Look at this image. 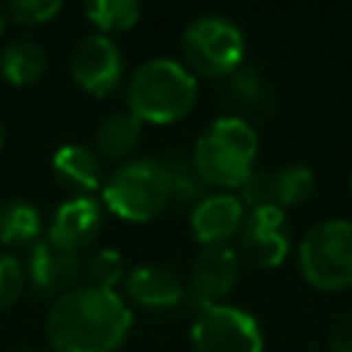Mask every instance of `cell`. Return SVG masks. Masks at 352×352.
I'll list each match as a JSON object with an SVG mask.
<instances>
[{"label":"cell","mask_w":352,"mask_h":352,"mask_svg":"<svg viewBox=\"0 0 352 352\" xmlns=\"http://www.w3.org/2000/svg\"><path fill=\"white\" fill-rule=\"evenodd\" d=\"M132 330V308L116 289L74 286L55 297L44 333L55 352H116Z\"/></svg>","instance_id":"6da1fadb"},{"label":"cell","mask_w":352,"mask_h":352,"mask_svg":"<svg viewBox=\"0 0 352 352\" xmlns=\"http://www.w3.org/2000/svg\"><path fill=\"white\" fill-rule=\"evenodd\" d=\"M198 102V77L184 66V60L157 55L135 66L126 80L129 113L140 121L170 124L184 118Z\"/></svg>","instance_id":"7a4b0ae2"},{"label":"cell","mask_w":352,"mask_h":352,"mask_svg":"<svg viewBox=\"0 0 352 352\" xmlns=\"http://www.w3.org/2000/svg\"><path fill=\"white\" fill-rule=\"evenodd\" d=\"M258 154V135L242 116H220L198 135L192 162L206 184L231 190L253 170Z\"/></svg>","instance_id":"3957f363"},{"label":"cell","mask_w":352,"mask_h":352,"mask_svg":"<svg viewBox=\"0 0 352 352\" xmlns=\"http://www.w3.org/2000/svg\"><path fill=\"white\" fill-rule=\"evenodd\" d=\"M102 204L129 223H146L170 204V179L162 160L129 157L102 184Z\"/></svg>","instance_id":"277c9868"},{"label":"cell","mask_w":352,"mask_h":352,"mask_svg":"<svg viewBox=\"0 0 352 352\" xmlns=\"http://www.w3.org/2000/svg\"><path fill=\"white\" fill-rule=\"evenodd\" d=\"M184 66L204 77H228L245 60V33L223 14H198L182 30Z\"/></svg>","instance_id":"5b68a950"},{"label":"cell","mask_w":352,"mask_h":352,"mask_svg":"<svg viewBox=\"0 0 352 352\" xmlns=\"http://www.w3.org/2000/svg\"><path fill=\"white\" fill-rule=\"evenodd\" d=\"M297 264L302 278L322 292L352 286V220L330 217L311 226L300 239Z\"/></svg>","instance_id":"8992f818"},{"label":"cell","mask_w":352,"mask_h":352,"mask_svg":"<svg viewBox=\"0 0 352 352\" xmlns=\"http://www.w3.org/2000/svg\"><path fill=\"white\" fill-rule=\"evenodd\" d=\"M195 352H261L264 333L253 314L231 302L195 305L190 324Z\"/></svg>","instance_id":"52a82bcc"},{"label":"cell","mask_w":352,"mask_h":352,"mask_svg":"<svg viewBox=\"0 0 352 352\" xmlns=\"http://www.w3.org/2000/svg\"><path fill=\"white\" fill-rule=\"evenodd\" d=\"M69 72L82 91L107 96L124 77V52L107 33L80 36L69 52Z\"/></svg>","instance_id":"ba28073f"},{"label":"cell","mask_w":352,"mask_h":352,"mask_svg":"<svg viewBox=\"0 0 352 352\" xmlns=\"http://www.w3.org/2000/svg\"><path fill=\"white\" fill-rule=\"evenodd\" d=\"M239 242H242V253L256 267H278L286 258L292 242L286 212L280 206L248 209L239 226Z\"/></svg>","instance_id":"9c48e42d"},{"label":"cell","mask_w":352,"mask_h":352,"mask_svg":"<svg viewBox=\"0 0 352 352\" xmlns=\"http://www.w3.org/2000/svg\"><path fill=\"white\" fill-rule=\"evenodd\" d=\"M82 272H85V261L77 250L60 248L47 236L30 245L28 278H30V286L36 289V294L60 297L63 292L74 289V283Z\"/></svg>","instance_id":"30bf717a"},{"label":"cell","mask_w":352,"mask_h":352,"mask_svg":"<svg viewBox=\"0 0 352 352\" xmlns=\"http://www.w3.org/2000/svg\"><path fill=\"white\" fill-rule=\"evenodd\" d=\"M239 280V256L228 245H204L190 267V294L195 305L223 302Z\"/></svg>","instance_id":"8fae6325"},{"label":"cell","mask_w":352,"mask_h":352,"mask_svg":"<svg viewBox=\"0 0 352 352\" xmlns=\"http://www.w3.org/2000/svg\"><path fill=\"white\" fill-rule=\"evenodd\" d=\"M102 223H104V204L77 192L55 206L50 217L47 239L80 253L88 242L96 239V234L102 231Z\"/></svg>","instance_id":"7c38bea8"},{"label":"cell","mask_w":352,"mask_h":352,"mask_svg":"<svg viewBox=\"0 0 352 352\" xmlns=\"http://www.w3.org/2000/svg\"><path fill=\"white\" fill-rule=\"evenodd\" d=\"M245 220V206L239 195L228 190L206 192L190 209V231L201 245H226Z\"/></svg>","instance_id":"4fadbf2b"},{"label":"cell","mask_w":352,"mask_h":352,"mask_svg":"<svg viewBox=\"0 0 352 352\" xmlns=\"http://www.w3.org/2000/svg\"><path fill=\"white\" fill-rule=\"evenodd\" d=\"M124 292L126 297L146 311H173L184 302V283L176 275V270L165 264H138L135 270L126 272L124 278Z\"/></svg>","instance_id":"5bb4252c"},{"label":"cell","mask_w":352,"mask_h":352,"mask_svg":"<svg viewBox=\"0 0 352 352\" xmlns=\"http://www.w3.org/2000/svg\"><path fill=\"white\" fill-rule=\"evenodd\" d=\"M52 173L63 187L80 190V195H88L91 190L104 184V165L96 148L82 143H66L58 146L52 154Z\"/></svg>","instance_id":"9a60e30c"},{"label":"cell","mask_w":352,"mask_h":352,"mask_svg":"<svg viewBox=\"0 0 352 352\" xmlns=\"http://www.w3.org/2000/svg\"><path fill=\"white\" fill-rule=\"evenodd\" d=\"M44 217L30 198H8L0 204V242L8 248L33 245L41 239Z\"/></svg>","instance_id":"2e32d148"},{"label":"cell","mask_w":352,"mask_h":352,"mask_svg":"<svg viewBox=\"0 0 352 352\" xmlns=\"http://www.w3.org/2000/svg\"><path fill=\"white\" fill-rule=\"evenodd\" d=\"M0 72L14 85H30L47 72V52L36 38L19 36L0 50Z\"/></svg>","instance_id":"e0dca14e"},{"label":"cell","mask_w":352,"mask_h":352,"mask_svg":"<svg viewBox=\"0 0 352 352\" xmlns=\"http://www.w3.org/2000/svg\"><path fill=\"white\" fill-rule=\"evenodd\" d=\"M140 135H143V121L138 116H132L129 110L110 113L96 126V154L107 160H126L140 143Z\"/></svg>","instance_id":"ac0fdd59"},{"label":"cell","mask_w":352,"mask_h":352,"mask_svg":"<svg viewBox=\"0 0 352 352\" xmlns=\"http://www.w3.org/2000/svg\"><path fill=\"white\" fill-rule=\"evenodd\" d=\"M314 187H316V176L302 162H289V165H280L278 170H272V201L280 209L308 201Z\"/></svg>","instance_id":"d6986e66"},{"label":"cell","mask_w":352,"mask_h":352,"mask_svg":"<svg viewBox=\"0 0 352 352\" xmlns=\"http://www.w3.org/2000/svg\"><path fill=\"white\" fill-rule=\"evenodd\" d=\"M165 168H168V179H170V201H179V204H195L206 195V182L201 179L195 162H192V154L187 151H170L165 160Z\"/></svg>","instance_id":"ffe728a7"},{"label":"cell","mask_w":352,"mask_h":352,"mask_svg":"<svg viewBox=\"0 0 352 352\" xmlns=\"http://www.w3.org/2000/svg\"><path fill=\"white\" fill-rule=\"evenodd\" d=\"M85 14L99 28V33L110 36L116 30L132 28L140 19L143 6H140V0H88Z\"/></svg>","instance_id":"44dd1931"},{"label":"cell","mask_w":352,"mask_h":352,"mask_svg":"<svg viewBox=\"0 0 352 352\" xmlns=\"http://www.w3.org/2000/svg\"><path fill=\"white\" fill-rule=\"evenodd\" d=\"M85 275H88V286L113 289L118 280L126 278V261L116 248H99L96 253L88 256Z\"/></svg>","instance_id":"7402d4cb"},{"label":"cell","mask_w":352,"mask_h":352,"mask_svg":"<svg viewBox=\"0 0 352 352\" xmlns=\"http://www.w3.org/2000/svg\"><path fill=\"white\" fill-rule=\"evenodd\" d=\"M228 94L239 107H258L267 99V85L256 69L239 66L234 74H228Z\"/></svg>","instance_id":"603a6c76"},{"label":"cell","mask_w":352,"mask_h":352,"mask_svg":"<svg viewBox=\"0 0 352 352\" xmlns=\"http://www.w3.org/2000/svg\"><path fill=\"white\" fill-rule=\"evenodd\" d=\"M25 289V267L14 253L0 250V311L14 305Z\"/></svg>","instance_id":"cb8c5ba5"},{"label":"cell","mask_w":352,"mask_h":352,"mask_svg":"<svg viewBox=\"0 0 352 352\" xmlns=\"http://www.w3.org/2000/svg\"><path fill=\"white\" fill-rule=\"evenodd\" d=\"M239 201L248 209H258V206H275L272 201V170H261L253 168L248 173V179L239 184Z\"/></svg>","instance_id":"d4e9b609"},{"label":"cell","mask_w":352,"mask_h":352,"mask_svg":"<svg viewBox=\"0 0 352 352\" xmlns=\"http://www.w3.org/2000/svg\"><path fill=\"white\" fill-rule=\"evenodd\" d=\"M60 8H63L60 0H11L6 11L19 25H41L50 22Z\"/></svg>","instance_id":"484cf974"},{"label":"cell","mask_w":352,"mask_h":352,"mask_svg":"<svg viewBox=\"0 0 352 352\" xmlns=\"http://www.w3.org/2000/svg\"><path fill=\"white\" fill-rule=\"evenodd\" d=\"M330 352H352V311L344 314L327 333Z\"/></svg>","instance_id":"4316f807"},{"label":"cell","mask_w":352,"mask_h":352,"mask_svg":"<svg viewBox=\"0 0 352 352\" xmlns=\"http://www.w3.org/2000/svg\"><path fill=\"white\" fill-rule=\"evenodd\" d=\"M3 30H6V14L0 11V33H3Z\"/></svg>","instance_id":"83f0119b"},{"label":"cell","mask_w":352,"mask_h":352,"mask_svg":"<svg viewBox=\"0 0 352 352\" xmlns=\"http://www.w3.org/2000/svg\"><path fill=\"white\" fill-rule=\"evenodd\" d=\"M0 146H3V118H0Z\"/></svg>","instance_id":"f1b7e54d"},{"label":"cell","mask_w":352,"mask_h":352,"mask_svg":"<svg viewBox=\"0 0 352 352\" xmlns=\"http://www.w3.org/2000/svg\"><path fill=\"white\" fill-rule=\"evenodd\" d=\"M349 187H352V176H349Z\"/></svg>","instance_id":"f546056e"}]
</instances>
